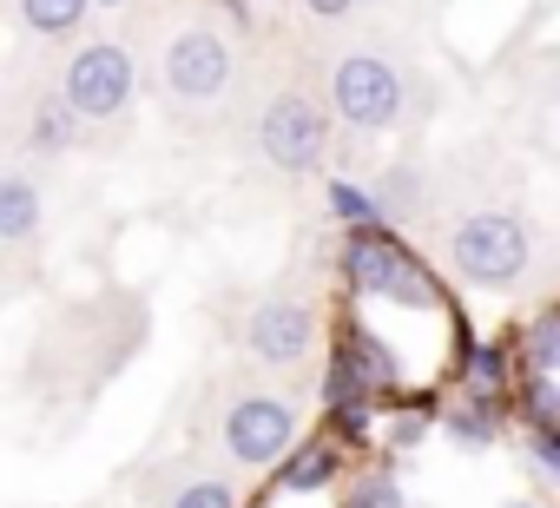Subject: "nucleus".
Listing matches in <instances>:
<instances>
[{
    "label": "nucleus",
    "mask_w": 560,
    "mask_h": 508,
    "mask_svg": "<svg viewBox=\"0 0 560 508\" xmlns=\"http://www.w3.org/2000/svg\"><path fill=\"white\" fill-rule=\"evenodd\" d=\"M343 357H350V370L363 377V390L370 396H383V390H396V357H389V344L370 331V324H350V337H343Z\"/></svg>",
    "instance_id": "6e6552de"
},
{
    "label": "nucleus",
    "mask_w": 560,
    "mask_h": 508,
    "mask_svg": "<svg viewBox=\"0 0 560 508\" xmlns=\"http://www.w3.org/2000/svg\"><path fill=\"white\" fill-rule=\"evenodd\" d=\"M501 429H508V396H475V390H468V403L448 409V436H462L468 449L494 442Z\"/></svg>",
    "instance_id": "9b49d317"
},
{
    "label": "nucleus",
    "mask_w": 560,
    "mask_h": 508,
    "mask_svg": "<svg viewBox=\"0 0 560 508\" xmlns=\"http://www.w3.org/2000/svg\"><path fill=\"white\" fill-rule=\"evenodd\" d=\"M218 436H224V455L237 469H277V462L298 449L304 429H298V409L291 403H277V396H237L224 409Z\"/></svg>",
    "instance_id": "39448f33"
},
{
    "label": "nucleus",
    "mask_w": 560,
    "mask_h": 508,
    "mask_svg": "<svg viewBox=\"0 0 560 508\" xmlns=\"http://www.w3.org/2000/svg\"><path fill=\"white\" fill-rule=\"evenodd\" d=\"M501 383H508V344L475 350V357H468V390H475V396H508Z\"/></svg>",
    "instance_id": "f3484780"
},
{
    "label": "nucleus",
    "mask_w": 560,
    "mask_h": 508,
    "mask_svg": "<svg viewBox=\"0 0 560 508\" xmlns=\"http://www.w3.org/2000/svg\"><path fill=\"white\" fill-rule=\"evenodd\" d=\"M257 152L277 172H291V178L317 172L324 152H330V113H324V100H311L304 86H284L264 106V119H257Z\"/></svg>",
    "instance_id": "f03ea898"
},
{
    "label": "nucleus",
    "mask_w": 560,
    "mask_h": 508,
    "mask_svg": "<svg viewBox=\"0 0 560 508\" xmlns=\"http://www.w3.org/2000/svg\"><path fill=\"white\" fill-rule=\"evenodd\" d=\"M132 86H139V67L119 41H86L60 73V100L73 119H119L132 106Z\"/></svg>",
    "instance_id": "7ed1b4c3"
},
{
    "label": "nucleus",
    "mask_w": 560,
    "mask_h": 508,
    "mask_svg": "<svg viewBox=\"0 0 560 508\" xmlns=\"http://www.w3.org/2000/svg\"><path fill=\"white\" fill-rule=\"evenodd\" d=\"M448 265L481 291H514L534 265V231L514 211H475L448 231Z\"/></svg>",
    "instance_id": "f257e3e1"
},
{
    "label": "nucleus",
    "mask_w": 560,
    "mask_h": 508,
    "mask_svg": "<svg viewBox=\"0 0 560 508\" xmlns=\"http://www.w3.org/2000/svg\"><path fill=\"white\" fill-rule=\"evenodd\" d=\"M311 344H317V318H311V304H298V298H264V304L244 318V350H250L257 363H270V370H298V363L311 357Z\"/></svg>",
    "instance_id": "0eeeda50"
},
{
    "label": "nucleus",
    "mask_w": 560,
    "mask_h": 508,
    "mask_svg": "<svg viewBox=\"0 0 560 508\" xmlns=\"http://www.w3.org/2000/svg\"><path fill=\"white\" fill-rule=\"evenodd\" d=\"M508 508H534V501H508Z\"/></svg>",
    "instance_id": "412c9836"
},
{
    "label": "nucleus",
    "mask_w": 560,
    "mask_h": 508,
    "mask_svg": "<svg viewBox=\"0 0 560 508\" xmlns=\"http://www.w3.org/2000/svg\"><path fill=\"white\" fill-rule=\"evenodd\" d=\"M422 436H429V416H396L389 423V449H416Z\"/></svg>",
    "instance_id": "6ab92c4d"
},
{
    "label": "nucleus",
    "mask_w": 560,
    "mask_h": 508,
    "mask_svg": "<svg viewBox=\"0 0 560 508\" xmlns=\"http://www.w3.org/2000/svg\"><path fill=\"white\" fill-rule=\"evenodd\" d=\"M350 508H402V488H396V475H357L350 482Z\"/></svg>",
    "instance_id": "a211bd4d"
},
{
    "label": "nucleus",
    "mask_w": 560,
    "mask_h": 508,
    "mask_svg": "<svg viewBox=\"0 0 560 508\" xmlns=\"http://www.w3.org/2000/svg\"><path fill=\"white\" fill-rule=\"evenodd\" d=\"M86 8H93V0H21V21H27L34 34L60 41V34H73V27L86 21Z\"/></svg>",
    "instance_id": "f8f14e48"
},
{
    "label": "nucleus",
    "mask_w": 560,
    "mask_h": 508,
    "mask_svg": "<svg viewBox=\"0 0 560 508\" xmlns=\"http://www.w3.org/2000/svg\"><path fill=\"white\" fill-rule=\"evenodd\" d=\"M106 8H113V0H106Z\"/></svg>",
    "instance_id": "5701e85b"
},
{
    "label": "nucleus",
    "mask_w": 560,
    "mask_h": 508,
    "mask_svg": "<svg viewBox=\"0 0 560 508\" xmlns=\"http://www.w3.org/2000/svg\"><path fill=\"white\" fill-rule=\"evenodd\" d=\"M231 67H237L231 60V41L218 27H185V34H172V47L159 60V80H165L172 100L205 106V100H218L231 86Z\"/></svg>",
    "instance_id": "423d86ee"
},
{
    "label": "nucleus",
    "mask_w": 560,
    "mask_h": 508,
    "mask_svg": "<svg viewBox=\"0 0 560 508\" xmlns=\"http://www.w3.org/2000/svg\"><path fill=\"white\" fill-rule=\"evenodd\" d=\"M304 8H311L317 21H350V14H357V0H304Z\"/></svg>",
    "instance_id": "aec40b11"
},
{
    "label": "nucleus",
    "mask_w": 560,
    "mask_h": 508,
    "mask_svg": "<svg viewBox=\"0 0 560 508\" xmlns=\"http://www.w3.org/2000/svg\"><path fill=\"white\" fill-rule=\"evenodd\" d=\"M330 113L357 132H389L402 119V73L383 54H343L330 67Z\"/></svg>",
    "instance_id": "20e7f679"
},
{
    "label": "nucleus",
    "mask_w": 560,
    "mask_h": 508,
    "mask_svg": "<svg viewBox=\"0 0 560 508\" xmlns=\"http://www.w3.org/2000/svg\"><path fill=\"white\" fill-rule=\"evenodd\" d=\"M0 172H8V159H0Z\"/></svg>",
    "instance_id": "4be33fe9"
},
{
    "label": "nucleus",
    "mask_w": 560,
    "mask_h": 508,
    "mask_svg": "<svg viewBox=\"0 0 560 508\" xmlns=\"http://www.w3.org/2000/svg\"><path fill=\"white\" fill-rule=\"evenodd\" d=\"M73 126H80V119L67 113V100H47V106L34 113V132H27V139H34V152H67V146H73Z\"/></svg>",
    "instance_id": "4468645a"
},
{
    "label": "nucleus",
    "mask_w": 560,
    "mask_h": 508,
    "mask_svg": "<svg viewBox=\"0 0 560 508\" xmlns=\"http://www.w3.org/2000/svg\"><path fill=\"white\" fill-rule=\"evenodd\" d=\"M330 211H337L350 231H363V224H389V218H383V205H376L363 185H350V178H337V185H330Z\"/></svg>",
    "instance_id": "2eb2a0df"
},
{
    "label": "nucleus",
    "mask_w": 560,
    "mask_h": 508,
    "mask_svg": "<svg viewBox=\"0 0 560 508\" xmlns=\"http://www.w3.org/2000/svg\"><path fill=\"white\" fill-rule=\"evenodd\" d=\"M165 508H237V488H231L224 475H191V482L172 488Z\"/></svg>",
    "instance_id": "dca6fc26"
},
{
    "label": "nucleus",
    "mask_w": 560,
    "mask_h": 508,
    "mask_svg": "<svg viewBox=\"0 0 560 508\" xmlns=\"http://www.w3.org/2000/svg\"><path fill=\"white\" fill-rule=\"evenodd\" d=\"M40 231V185L21 172H0V244H21Z\"/></svg>",
    "instance_id": "1a4fd4ad"
},
{
    "label": "nucleus",
    "mask_w": 560,
    "mask_h": 508,
    "mask_svg": "<svg viewBox=\"0 0 560 508\" xmlns=\"http://www.w3.org/2000/svg\"><path fill=\"white\" fill-rule=\"evenodd\" d=\"M521 357H527V377H553V370H560V318H553V311L527 324Z\"/></svg>",
    "instance_id": "ddd939ff"
},
{
    "label": "nucleus",
    "mask_w": 560,
    "mask_h": 508,
    "mask_svg": "<svg viewBox=\"0 0 560 508\" xmlns=\"http://www.w3.org/2000/svg\"><path fill=\"white\" fill-rule=\"evenodd\" d=\"M330 475H337V449L298 436V449L277 462V495H311V488H324Z\"/></svg>",
    "instance_id": "9d476101"
}]
</instances>
